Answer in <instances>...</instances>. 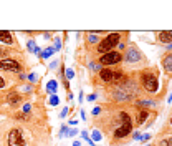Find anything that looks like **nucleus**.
I'll use <instances>...</instances> for the list:
<instances>
[{
  "label": "nucleus",
  "mask_w": 172,
  "mask_h": 146,
  "mask_svg": "<svg viewBox=\"0 0 172 146\" xmlns=\"http://www.w3.org/2000/svg\"><path fill=\"white\" fill-rule=\"evenodd\" d=\"M118 42H119V33H111V35H108V37L103 40V42L99 43V48H98V52H111L113 50V46L114 45H118Z\"/></svg>",
  "instance_id": "obj_1"
},
{
  "label": "nucleus",
  "mask_w": 172,
  "mask_h": 146,
  "mask_svg": "<svg viewBox=\"0 0 172 146\" xmlns=\"http://www.w3.org/2000/svg\"><path fill=\"white\" fill-rule=\"evenodd\" d=\"M121 120H122L124 125L114 131V136L116 138H124V136H127V134L131 133V118L127 116V113H121Z\"/></svg>",
  "instance_id": "obj_2"
},
{
  "label": "nucleus",
  "mask_w": 172,
  "mask_h": 146,
  "mask_svg": "<svg viewBox=\"0 0 172 146\" xmlns=\"http://www.w3.org/2000/svg\"><path fill=\"white\" fill-rule=\"evenodd\" d=\"M142 85L147 92H151V93H155L157 88H159L157 78H155V75H152V73H144L142 75Z\"/></svg>",
  "instance_id": "obj_3"
},
{
  "label": "nucleus",
  "mask_w": 172,
  "mask_h": 146,
  "mask_svg": "<svg viewBox=\"0 0 172 146\" xmlns=\"http://www.w3.org/2000/svg\"><path fill=\"white\" fill-rule=\"evenodd\" d=\"M103 65H114V63H119L121 62V55L118 52H109V53H104L99 60Z\"/></svg>",
  "instance_id": "obj_4"
},
{
  "label": "nucleus",
  "mask_w": 172,
  "mask_h": 146,
  "mask_svg": "<svg viewBox=\"0 0 172 146\" xmlns=\"http://www.w3.org/2000/svg\"><path fill=\"white\" fill-rule=\"evenodd\" d=\"M9 146H25V141L22 138V133L18 129H12L9 134Z\"/></svg>",
  "instance_id": "obj_5"
},
{
  "label": "nucleus",
  "mask_w": 172,
  "mask_h": 146,
  "mask_svg": "<svg viewBox=\"0 0 172 146\" xmlns=\"http://www.w3.org/2000/svg\"><path fill=\"white\" fill-rule=\"evenodd\" d=\"M0 68H2V70H10V71H20L22 70L20 63L15 62V60H10V58L0 60Z\"/></svg>",
  "instance_id": "obj_6"
},
{
  "label": "nucleus",
  "mask_w": 172,
  "mask_h": 146,
  "mask_svg": "<svg viewBox=\"0 0 172 146\" xmlns=\"http://www.w3.org/2000/svg\"><path fill=\"white\" fill-rule=\"evenodd\" d=\"M0 40L5 43H12L13 38H12V33L10 32H4V30H0Z\"/></svg>",
  "instance_id": "obj_7"
},
{
  "label": "nucleus",
  "mask_w": 172,
  "mask_h": 146,
  "mask_svg": "<svg viewBox=\"0 0 172 146\" xmlns=\"http://www.w3.org/2000/svg\"><path fill=\"white\" fill-rule=\"evenodd\" d=\"M101 78L104 80V81H111V80H114V73L111 70H101Z\"/></svg>",
  "instance_id": "obj_8"
},
{
  "label": "nucleus",
  "mask_w": 172,
  "mask_h": 146,
  "mask_svg": "<svg viewBox=\"0 0 172 146\" xmlns=\"http://www.w3.org/2000/svg\"><path fill=\"white\" fill-rule=\"evenodd\" d=\"M159 38L160 42H172V32H160Z\"/></svg>",
  "instance_id": "obj_9"
},
{
  "label": "nucleus",
  "mask_w": 172,
  "mask_h": 146,
  "mask_svg": "<svg viewBox=\"0 0 172 146\" xmlns=\"http://www.w3.org/2000/svg\"><path fill=\"white\" fill-rule=\"evenodd\" d=\"M164 70L166 71H172V55L166 57V60H164Z\"/></svg>",
  "instance_id": "obj_10"
},
{
  "label": "nucleus",
  "mask_w": 172,
  "mask_h": 146,
  "mask_svg": "<svg viewBox=\"0 0 172 146\" xmlns=\"http://www.w3.org/2000/svg\"><path fill=\"white\" fill-rule=\"evenodd\" d=\"M126 60H127V62H136V60H139V52H136V50H131L129 53H127Z\"/></svg>",
  "instance_id": "obj_11"
},
{
  "label": "nucleus",
  "mask_w": 172,
  "mask_h": 146,
  "mask_svg": "<svg viewBox=\"0 0 172 146\" xmlns=\"http://www.w3.org/2000/svg\"><path fill=\"white\" fill-rule=\"evenodd\" d=\"M149 116V111H146V110H142V111L137 115V125H142L144 121H146V118Z\"/></svg>",
  "instance_id": "obj_12"
},
{
  "label": "nucleus",
  "mask_w": 172,
  "mask_h": 146,
  "mask_svg": "<svg viewBox=\"0 0 172 146\" xmlns=\"http://www.w3.org/2000/svg\"><path fill=\"white\" fill-rule=\"evenodd\" d=\"M7 100H9L10 105H15V103H18V101H20V95H17V93H10Z\"/></svg>",
  "instance_id": "obj_13"
},
{
  "label": "nucleus",
  "mask_w": 172,
  "mask_h": 146,
  "mask_svg": "<svg viewBox=\"0 0 172 146\" xmlns=\"http://www.w3.org/2000/svg\"><path fill=\"white\" fill-rule=\"evenodd\" d=\"M46 90H48L51 95H55V92H56V81H55V80L48 81V85H46Z\"/></svg>",
  "instance_id": "obj_14"
},
{
  "label": "nucleus",
  "mask_w": 172,
  "mask_h": 146,
  "mask_svg": "<svg viewBox=\"0 0 172 146\" xmlns=\"http://www.w3.org/2000/svg\"><path fill=\"white\" fill-rule=\"evenodd\" d=\"M55 52V48H46L45 52H42V58H48V57H51Z\"/></svg>",
  "instance_id": "obj_15"
},
{
  "label": "nucleus",
  "mask_w": 172,
  "mask_h": 146,
  "mask_svg": "<svg viewBox=\"0 0 172 146\" xmlns=\"http://www.w3.org/2000/svg\"><path fill=\"white\" fill-rule=\"evenodd\" d=\"M152 105H154L152 101H137V105H136V106H137V108H139V106H141V108H144V106H152Z\"/></svg>",
  "instance_id": "obj_16"
},
{
  "label": "nucleus",
  "mask_w": 172,
  "mask_h": 146,
  "mask_svg": "<svg viewBox=\"0 0 172 146\" xmlns=\"http://www.w3.org/2000/svg\"><path fill=\"white\" fill-rule=\"evenodd\" d=\"M60 103V100H58V96H51V98H50V105H53V106H55V105H58Z\"/></svg>",
  "instance_id": "obj_17"
},
{
  "label": "nucleus",
  "mask_w": 172,
  "mask_h": 146,
  "mask_svg": "<svg viewBox=\"0 0 172 146\" xmlns=\"http://www.w3.org/2000/svg\"><path fill=\"white\" fill-rule=\"evenodd\" d=\"M73 76H75V71L73 70H66V80H73Z\"/></svg>",
  "instance_id": "obj_18"
},
{
  "label": "nucleus",
  "mask_w": 172,
  "mask_h": 146,
  "mask_svg": "<svg viewBox=\"0 0 172 146\" xmlns=\"http://www.w3.org/2000/svg\"><path fill=\"white\" fill-rule=\"evenodd\" d=\"M93 139H94V141L101 139V133H99V131H93Z\"/></svg>",
  "instance_id": "obj_19"
},
{
  "label": "nucleus",
  "mask_w": 172,
  "mask_h": 146,
  "mask_svg": "<svg viewBox=\"0 0 172 146\" xmlns=\"http://www.w3.org/2000/svg\"><path fill=\"white\" fill-rule=\"evenodd\" d=\"M60 46H61V42H60V38L55 40V50H60Z\"/></svg>",
  "instance_id": "obj_20"
},
{
  "label": "nucleus",
  "mask_w": 172,
  "mask_h": 146,
  "mask_svg": "<svg viewBox=\"0 0 172 146\" xmlns=\"http://www.w3.org/2000/svg\"><path fill=\"white\" fill-rule=\"evenodd\" d=\"M162 146H172V139H171V138H169V139H164Z\"/></svg>",
  "instance_id": "obj_21"
},
{
  "label": "nucleus",
  "mask_w": 172,
  "mask_h": 146,
  "mask_svg": "<svg viewBox=\"0 0 172 146\" xmlns=\"http://www.w3.org/2000/svg\"><path fill=\"white\" fill-rule=\"evenodd\" d=\"M35 46H37V45H35V42H33V40H30V42H28V48H30V50H33Z\"/></svg>",
  "instance_id": "obj_22"
},
{
  "label": "nucleus",
  "mask_w": 172,
  "mask_h": 146,
  "mask_svg": "<svg viewBox=\"0 0 172 146\" xmlns=\"http://www.w3.org/2000/svg\"><path fill=\"white\" fill-rule=\"evenodd\" d=\"M7 53H9V52L5 50V48H2V46H0V57H5Z\"/></svg>",
  "instance_id": "obj_23"
},
{
  "label": "nucleus",
  "mask_w": 172,
  "mask_h": 146,
  "mask_svg": "<svg viewBox=\"0 0 172 146\" xmlns=\"http://www.w3.org/2000/svg\"><path fill=\"white\" fill-rule=\"evenodd\" d=\"M28 80H30V81H37V75H35V73H32V75L28 76Z\"/></svg>",
  "instance_id": "obj_24"
},
{
  "label": "nucleus",
  "mask_w": 172,
  "mask_h": 146,
  "mask_svg": "<svg viewBox=\"0 0 172 146\" xmlns=\"http://www.w3.org/2000/svg\"><path fill=\"white\" fill-rule=\"evenodd\" d=\"M96 40H98L96 35H91V37H89V42H96Z\"/></svg>",
  "instance_id": "obj_25"
},
{
  "label": "nucleus",
  "mask_w": 172,
  "mask_h": 146,
  "mask_svg": "<svg viewBox=\"0 0 172 146\" xmlns=\"http://www.w3.org/2000/svg\"><path fill=\"white\" fill-rule=\"evenodd\" d=\"M4 86H5V80L0 76V88H4Z\"/></svg>",
  "instance_id": "obj_26"
},
{
  "label": "nucleus",
  "mask_w": 172,
  "mask_h": 146,
  "mask_svg": "<svg viewBox=\"0 0 172 146\" xmlns=\"http://www.w3.org/2000/svg\"><path fill=\"white\" fill-rule=\"evenodd\" d=\"M91 68H93V70H99V67H98L96 63H91Z\"/></svg>",
  "instance_id": "obj_27"
},
{
  "label": "nucleus",
  "mask_w": 172,
  "mask_h": 146,
  "mask_svg": "<svg viewBox=\"0 0 172 146\" xmlns=\"http://www.w3.org/2000/svg\"><path fill=\"white\" fill-rule=\"evenodd\" d=\"M66 113H68V110H66V108H65V110H63V111H61V118H65V116H66Z\"/></svg>",
  "instance_id": "obj_28"
},
{
  "label": "nucleus",
  "mask_w": 172,
  "mask_h": 146,
  "mask_svg": "<svg viewBox=\"0 0 172 146\" xmlns=\"http://www.w3.org/2000/svg\"><path fill=\"white\" fill-rule=\"evenodd\" d=\"M76 133H78L76 129H73V131H68V134H70V136H73V134H76Z\"/></svg>",
  "instance_id": "obj_29"
},
{
  "label": "nucleus",
  "mask_w": 172,
  "mask_h": 146,
  "mask_svg": "<svg viewBox=\"0 0 172 146\" xmlns=\"http://www.w3.org/2000/svg\"><path fill=\"white\" fill-rule=\"evenodd\" d=\"M23 111H30V105H25V106H23Z\"/></svg>",
  "instance_id": "obj_30"
},
{
  "label": "nucleus",
  "mask_w": 172,
  "mask_h": 146,
  "mask_svg": "<svg viewBox=\"0 0 172 146\" xmlns=\"http://www.w3.org/2000/svg\"><path fill=\"white\" fill-rule=\"evenodd\" d=\"M56 65H58V62H53V63L50 65V68H56Z\"/></svg>",
  "instance_id": "obj_31"
},
{
  "label": "nucleus",
  "mask_w": 172,
  "mask_h": 146,
  "mask_svg": "<svg viewBox=\"0 0 172 146\" xmlns=\"http://www.w3.org/2000/svg\"><path fill=\"white\" fill-rule=\"evenodd\" d=\"M73 146H81V143L80 141H75V143H73Z\"/></svg>",
  "instance_id": "obj_32"
},
{
  "label": "nucleus",
  "mask_w": 172,
  "mask_h": 146,
  "mask_svg": "<svg viewBox=\"0 0 172 146\" xmlns=\"http://www.w3.org/2000/svg\"><path fill=\"white\" fill-rule=\"evenodd\" d=\"M171 123H172V120H171Z\"/></svg>",
  "instance_id": "obj_33"
}]
</instances>
